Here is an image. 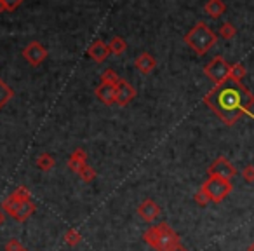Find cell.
<instances>
[{
    "label": "cell",
    "instance_id": "cell-23",
    "mask_svg": "<svg viewBox=\"0 0 254 251\" xmlns=\"http://www.w3.org/2000/svg\"><path fill=\"white\" fill-rule=\"evenodd\" d=\"M219 35H221V39H225V40H232L233 37L237 35V28L232 25V23H223L221 25V28H219Z\"/></svg>",
    "mask_w": 254,
    "mask_h": 251
},
{
    "label": "cell",
    "instance_id": "cell-3",
    "mask_svg": "<svg viewBox=\"0 0 254 251\" xmlns=\"http://www.w3.org/2000/svg\"><path fill=\"white\" fill-rule=\"evenodd\" d=\"M185 42H187V46L190 47L195 54L204 56L209 49H212V47L218 44V35L209 28L207 23L198 21L197 25L185 35Z\"/></svg>",
    "mask_w": 254,
    "mask_h": 251
},
{
    "label": "cell",
    "instance_id": "cell-4",
    "mask_svg": "<svg viewBox=\"0 0 254 251\" xmlns=\"http://www.w3.org/2000/svg\"><path fill=\"white\" fill-rule=\"evenodd\" d=\"M202 190L205 192V195L209 197V201L214 202V204H219L223 202L233 190L232 181L223 180V178H216V176H209L207 180L202 183Z\"/></svg>",
    "mask_w": 254,
    "mask_h": 251
},
{
    "label": "cell",
    "instance_id": "cell-30",
    "mask_svg": "<svg viewBox=\"0 0 254 251\" xmlns=\"http://www.w3.org/2000/svg\"><path fill=\"white\" fill-rule=\"evenodd\" d=\"M171 251H188V250L183 246V244H178V246H176V248H173Z\"/></svg>",
    "mask_w": 254,
    "mask_h": 251
},
{
    "label": "cell",
    "instance_id": "cell-11",
    "mask_svg": "<svg viewBox=\"0 0 254 251\" xmlns=\"http://www.w3.org/2000/svg\"><path fill=\"white\" fill-rule=\"evenodd\" d=\"M87 54L91 56V60L96 61V63H103V61H106V58H108L112 53H110L108 44H105L103 40H96V42H92L91 46H89Z\"/></svg>",
    "mask_w": 254,
    "mask_h": 251
},
{
    "label": "cell",
    "instance_id": "cell-25",
    "mask_svg": "<svg viewBox=\"0 0 254 251\" xmlns=\"http://www.w3.org/2000/svg\"><path fill=\"white\" fill-rule=\"evenodd\" d=\"M11 197L14 199V201H18V202L30 201V190L25 187V185H21V187H18L14 192H12V194H11Z\"/></svg>",
    "mask_w": 254,
    "mask_h": 251
},
{
    "label": "cell",
    "instance_id": "cell-10",
    "mask_svg": "<svg viewBox=\"0 0 254 251\" xmlns=\"http://www.w3.org/2000/svg\"><path fill=\"white\" fill-rule=\"evenodd\" d=\"M115 89H117V105L126 106L136 98V89L132 87L127 81H122V79H120L119 84L115 85Z\"/></svg>",
    "mask_w": 254,
    "mask_h": 251
},
{
    "label": "cell",
    "instance_id": "cell-18",
    "mask_svg": "<svg viewBox=\"0 0 254 251\" xmlns=\"http://www.w3.org/2000/svg\"><path fill=\"white\" fill-rule=\"evenodd\" d=\"M108 47H110V53L112 54H124L126 53V49H127V44H126V40L122 39V37H113L112 40H110V44H108Z\"/></svg>",
    "mask_w": 254,
    "mask_h": 251
},
{
    "label": "cell",
    "instance_id": "cell-14",
    "mask_svg": "<svg viewBox=\"0 0 254 251\" xmlns=\"http://www.w3.org/2000/svg\"><path fill=\"white\" fill-rule=\"evenodd\" d=\"M87 164V154H85V150L82 149H75L73 154L70 156V159H68L66 166L70 171H73V173H78V171L82 169V167Z\"/></svg>",
    "mask_w": 254,
    "mask_h": 251
},
{
    "label": "cell",
    "instance_id": "cell-27",
    "mask_svg": "<svg viewBox=\"0 0 254 251\" xmlns=\"http://www.w3.org/2000/svg\"><path fill=\"white\" fill-rule=\"evenodd\" d=\"M193 201L197 202L198 206H202V208H204V206H207L209 202H211V201H209V197H207V195H205V192L202 190V188H200V190H198V192H195V195H193Z\"/></svg>",
    "mask_w": 254,
    "mask_h": 251
},
{
    "label": "cell",
    "instance_id": "cell-31",
    "mask_svg": "<svg viewBox=\"0 0 254 251\" xmlns=\"http://www.w3.org/2000/svg\"><path fill=\"white\" fill-rule=\"evenodd\" d=\"M247 251H254V241L249 244V246H247Z\"/></svg>",
    "mask_w": 254,
    "mask_h": 251
},
{
    "label": "cell",
    "instance_id": "cell-26",
    "mask_svg": "<svg viewBox=\"0 0 254 251\" xmlns=\"http://www.w3.org/2000/svg\"><path fill=\"white\" fill-rule=\"evenodd\" d=\"M242 178L247 183H254V164H247L242 169Z\"/></svg>",
    "mask_w": 254,
    "mask_h": 251
},
{
    "label": "cell",
    "instance_id": "cell-9",
    "mask_svg": "<svg viewBox=\"0 0 254 251\" xmlns=\"http://www.w3.org/2000/svg\"><path fill=\"white\" fill-rule=\"evenodd\" d=\"M160 213H162V209H160V206L157 204L153 199H145V201L138 206V215L148 223L155 222L160 216Z\"/></svg>",
    "mask_w": 254,
    "mask_h": 251
},
{
    "label": "cell",
    "instance_id": "cell-28",
    "mask_svg": "<svg viewBox=\"0 0 254 251\" xmlns=\"http://www.w3.org/2000/svg\"><path fill=\"white\" fill-rule=\"evenodd\" d=\"M23 250H25V246L18 239H9L5 243V251H23Z\"/></svg>",
    "mask_w": 254,
    "mask_h": 251
},
{
    "label": "cell",
    "instance_id": "cell-22",
    "mask_svg": "<svg viewBox=\"0 0 254 251\" xmlns=\"http://www.w3.org/2000/svg\"><path fill=\"white\" fill-rule=\"evenodd\" d=\"M77 174H78V178H80V180L84 181V183H91V181L96 178V169H94V167L89 166V164H85V166L82 167V169L78 171Z\"/></svg>",
    "mask_w": 254,
    "mask_h": 251
},
{
    "label": "cell",
    "instance_id": "cell-2",
    "mask_svg": "<svg viewBox=\"0 0 254 251\" xmlns=\"http://www.w3.org/2000/svg\"><path fill=\"white\" fill-rule=\"evenodd\" d=\"M143 241L157 251H171L173 248H176L178 244H181L180 234L166 222L150 227V229L143 234Z\"/></svg>",
    "mask_w": 254,
    "mask_h": 251
},
{
    "label": "cell",
    "instance_id": "cell-21",
    "mask_svg": "<svg viewBox=\"0 0 254 251\" xmlns=\"http://www.w3.org/2000/svg\"><path fill=\"white\" fill-rule=\"evenodd\" d=\"M23 4V0H0V14L12 12Z\"/></svg>",
    "mask_w": 254,
    "mask_h": 251
},
{
    "label": "cell",
    "instance_id": "cell-20",
    "mask_svg": "<svg viewBox=\"0 0 254 251\" xmlns=\"http://www.w3.org/2000/svg\"><path fill=\"white\" fill-rule=\"evenodd\" d=\"M246 75H247V70H246V67H244L242 63H233L232 65V70H230V79L242 82V79L246 77Z\"/></svg>",
    "mask_w": 254,
    "mask_h": 251
},
{
    "label": "cell",
    "instance_id": "cell-32",
    "mask_svg": "<svg viewBox=\"0 0 254 251\" xmlns=\"http://www.w3.org/2000/svg\"><path fill=\"white\" fill-rule=\"evenodd\" d=\"M23 251H28V250H26V248H25V250H23Z\"/></svg>",
    "mask_w": 254,
    "mask_h": 251
},
{
    "label": "cell",
    "instance_id": "cell-29",
    "mask_svg": "<svg viewBox=\"0 0 254 251\" xmlns=\"http://www.w3.org/2000/svg\"><path fill=\"white\" fill-rule=\"evenodd\" d=\"M4 223H5V213H4V209L0 208V227L4 225Z\"/></svg>",
    "mask_w": 254,
    "mask_h": 251
},
{
    "label": "cell",
    "instance_id": "cell-19",
    "mask_svg": "<svg viewBox=\"0 0 254 251\" xmlns=\"http://www.w3.org/2000/svg\"><path fill=\"white\" fill-rule=\"evenodd\" d=\"M63 239H64V243H66L68 246L75 248V246H78V244H80L82 236H80V232H78V230H75V229H68L66 232H64Z\"/></svg>",
    "mask_w": 254,
    "mask_h": 251
},
{
    "label": "cell",
    "instance_id": "cell-15",
    "mask_svg": "<svg viewBox=\"0 0 254 251\" xmlns=\"http://www.w3.org/2000/svg\"><path fill=\"white\" fill-rule=\"evenodd\" d=\"M226 5L223 0H207V4L204 5V12L212 19H218L225 14Z\"/></svg>",
    "mask_w": 254,
    "mask_h": 251
},
{
    "label": "cell",
    "instance_id": "cell-6",
    "mask_svg": "<svg viewBox=\"0 0 254 251\" xmlns=\"http://www.w3.org/2000/svg\"><path fill=\"white\" fill-rule=\"evenodd\" d=\"M230 70H232V65H230L223 56L212 58V60L204 67L205 77L211 79V81L214 82V85L221 84L223 81H226V79L230 77Z\"/></svg>",
    "mask_w": 254,
    "mask_h": 251
},
{
    "label": "cell",
    "instance_id": "cell-17",
    "mask_svg": "<svg viewBox=\"0 0 254 251\" xmlns=\"http://www.w3.org/2000/svg\"><path fill=\"white\" fill-rule=\"evenodd\" d=\"M12 98H14V91H12V89L9 87L2 79H0V110L4 108V106L7 105Z\"/></svg>",
    "mask_w": 254,
    "mask_h": 251
},
{
    "label": "cell",
    "instance_id": "cell-24",
    "mask_svg": "<svg viewBox=\"0 0 254 251\" xmlns=\"http://www.w3.org/2000/svg\"><path fill=\"white\" fill-rule=\"evenodd\" d=\"M120 81V77L115 74V70H112V68H106L105 72L101 74V82H105V84H112V85H117Z\"/></svg>",
    "mask_w": 254,
    "mask_h": 251
},
{
    "label": "cell",
    "instance_id": "cell-13",
    "mask_svg": "<svg viewBox=\"0 0 254 251\" xmlns=\"http://www.w3.org/2000/svg\"><path fill=\"white\" fill-rule=\"evenodd\" d=\"M134 67L138 68V70L141 72L143 75H148V74H152V72L155 70L157 60H155V58H153L150 53H141L138 58H136Z\"/></svg>",
    "mask_w": 254,
    "mask_h": 251
},
{
    "label": "cell",
    "instance_id": "cell-16",
    "mask_svg": "<svg viewBox=\"0 0 254 251\" xmlns=\"http://www.w3.org/2000/svg\"><path fill=\"white\" fill-rule=\"evenodd\" d=\"M54 166H56V161H54V157L51 154H40L39 159H37V167L40 171H44V173L51 171Z\"/></svg>",
    "mask_w": 254,
    "mask_h": 251
},
{
    "label": "cell",
    "instance_id": "cell-5",
    "mask_svg": "<svg viewBox=\"0 0 254 251\" xmlns=\"http://www.w3.org/2000/svg\"><path fill=\"white\" fill-rule=\"evenodd\" d=\"M0 208L4 209V213H7L9 216L18 220V222H26V220L37 211V206H35V202H32V199L25 202H18V201H14L11 195H9L7 199H4V202H2Z\"/></svg>",
    "mask_w": 254,
    "mask_h": 251
},
{
    "label": "cell",
    "instance_id": "cell-8",
    "mask_svg": "<svg viewBox=\"0 0 254 251\" xmlns=\"http://www.w3.org/2000/svg\"><path fill=\"white\" fill-rule=\"evenodd\" d=\"M23 58H25L32 67H39V65H42L44 61H46L47 49L40 42L33 40V42H30L28 46L23 49Z\"/></svg>",
    "mask_w": 254,
    "mask_h": 251
},
{
    "label": "cell",
    "instance_id": "cell-7",
    "mask_svg": "<svg viewBox=\"0 0 254 251\" xmlns=\"http://www.w3.org/2000/svg\"><path fill=\"white\" fill-rule=\"evenodd\" d=\"M207 174L209 176H216V178H223V180L232 181V178L237 174V167L226 159L225 156H219L211 166L207 167Z\"/></svg>",
    "mask_w": 254,
    "mask_h": 251
},
{
    "label": "cell",
    "instance_id": "cell-12",
    "mask_svg": "<svg viewBox=\"0 0 254 251\" xmlns=\"http://www.w3.org/2000/svg\"><path fill=\"white\" fill-rule=\"evenodd\" d=\"M96 96H98L99 101L105 103V105H108V106L113 105V103H117V89H115V85L101 82V84L96 87Z\"/></svg>",
    "mask_w": 254,
    "mask_h": 251
},
{
    "label": "cell",
    "instance_id": "cell-1",
    "mask_svg": "<svg viewBox=\"0 0 254 251\" xmlns=\"http://www.w3.org/2000/svg\"><path fill=\"white\" fill-rule=\"evenodd\" d=\"M204 105L226 126H235L244 115L254 119V94L242 82L230 77L204 96Z\"/></svg>",
    "mask_w": 254,
    "mask_h": 251
}]
</instances>
